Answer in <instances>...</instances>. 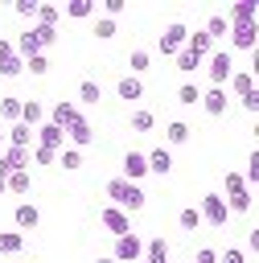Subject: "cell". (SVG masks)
I'll return each mask as SVG.
<instances>
[{
	"instance_id": "obj_35",
	"label": "cell",
	"mask_w": 259,
	"mask_h": 263,
	"mask_svg": "<svg viewBox=\"0 0 259 263\" xmlns=\"http://www.w3.org/2000/svg\"><path fill=\"white\" fill-rule=\"evenodd\" d=\"M127 66H132V70H136V78H140V70H148V66H152V53H148V49H132V53H127Z\"/></svg>"
},
{
	"instance_id": "obj_16",
	"label": "cell",
	"mask_w": 259,
	"mask_h": 263,
	"mask_svg": "<svg viewBox=\"0 0 259 263\" xmlns=\"http://www.w3.org/2000/svg\"><path fill=\"white\" fill-rule=\"evenodd\" d=\"M115 95H119L123 103H140V99H144V82H140L136 74H123V78L115 82Z\"/></svg>"
},
{
	"instance_id": "obj_22",
	"label": "cell",
	"mask_w": 259,
	"mask_h": 263,
	"mask_svg": "<svg viewBox=\"0 0 259 263\" xmlns=\"http://www.w3.org/2000/svg\"><path fill=\"white\" fill-rule=\"evenodd\" d=\"M12 222H16V230H33V226L41 222V210H37L33 201H21L16 214H12Z\"/></svg>"
},
{
	"instance_id": "obj_18",
	"label": "cell",
	"mask_w": 259,
	"mask_h": 263,
	"mask_svg": "<svg viewBox=\"0 0 259 263\" xmlns=\"http://www.w3.org/2000/svg\"><path fill=\"white\" fill-rule=\"evenodd\" d=\"M144 160H148V173H160V177H169L173 173V152L160 144V148H152V152H144Z\"/></svg>"
},
{
	"instance_id": "obj_41",
	"label": "cell",
	"mask_w": 259,
	"mask_h": 263,
	"mask_svg": "<svg viewBox=\"0 0 259 263\" xmlns=\"http://www.w3.org/2000/svg\"><path fill=\"white\" fill-rule=\"evenodd\" d=\"M25 70H29V74H45V70H49L45 53H37V58H25Z\"/></svg>"
},
{
	"instance_id": "obj_31",
	"label": "cell",
	"mask_w": 259,
	"mask_h": 263,
	"mask_svg": "<svg viewBox=\"0 0 259 263\" xmlns=\"http://www.w3.org/2000/svg\"><path fill=\"white\" fill-rule=\"evenodd\" d=\"M78 99H82V103H103V86H99L95 78H82V86H78Z\"/></svg>"
},
{
	"instance_id": "obj_42",
	"label": "cell",
	"mask_w": 259,
	"mask_h": 263,
	"mask_svg": "<svg viewBox=\"0 0 259 263\" xmlns=\"http://www.w3.org/2000/svg\"><path fill=\"white\" fill-rule=\"evenodd\" d=\"M123 8H127V0H103V12H107L111 21H115V16L123 12Z\"/></svg>"
},
{
	"instance_id": "obj_32",
	"label": "cell",
	"mask_w": 259,
	"mask_h": 263,
	"mask_svg": "<svg viewBox=\"0 0 259 263\" xmlns=\"http://www.w3.org/2000/svg\"><path fill=\"white\" fill-rule=\"evenodd\" d=\"M21 247H25V234H16V230L0 234V255H21Z\"/></svg>"
},
{
	"instance_id": "obj_14",
	"label": "cell",
	"mask_w": 259,
	"mask_h": 263,
	"mask_svg": "<svg viewBox=\"0 0 259 263\" xmlns=\"http://www.w3.org/2000/svg\"><path fill=\"white\" fill-rule=\"evenodd\" d=\"M0 168H4V173L33 168V156H29V148H4V152H0Z\"/></svg>"
},
{
	"instance_id": "obj_37",
	"label": "cell",
	"mask_w": 259,
	"mask_h": 263,
	"mask_svg": "<svg viewBox=\"0 0 259 263\" xmlns=\"http://www.w3.org/2000/svg\"><path fill=\"white\" fill-rule=\"evenodd\" d=\"M173 58H177V70H185V74H189V70H197V66H201V58H197V53H189V49H177V53H173Z\"/></svg>"
},
{
	"instance_id": "obj_11",
	"label": "cell",
	"mask_w": 259,
	"mask_h": 263,
	"mask_svg": "<svg viewBox=\"0 0 259 263\" xmlns=\"http://www.w3.org/2000/svg\"><path fill=\"white\" fill-rule=\"evenodd\" d=\"M103 230H111V238L132 234V218H127L119 205H103Z\"/></svg>"
},
{
	"instance_id": "obj_19",
	"label": "cell",
	"mask_w": 259,
	"mask_h": 263,
	"mask_svg": "<svg viewBox=\"0 0 259 263\" xmlns=\"http://www.w3.org/2000/svg\"><path fill=\"white\" fill-rule=\"evenodd\" d=\"M21 70H25V62L16 58L12 41H4V37H0V74H4V78H12V74H21Z\"/></svg>"
},
{
	"instance_id": "obj_3",
	"label": "cell",
	"mask_w": 259,
	"mask_h": 263,
	"mask_svg": "<svg viewBox=\"0 0 259 263\" xmlns=\"http://www.w3.org/2000/svg\"><path fill=\"white\" fill-rule=\"evenodd\" d=\"M103 189H107V197H111L123 214H127V210H144V201H148V197H144V189H140V185H132V181H123V177H111Z\"/></svg>"
},
{
	"instance_id": "obj_1",
	"label": "cell",
	"mask_w": 259,
	"mask_h": 263,
	"mask_svg": "<svg viewBox=\"0 0 259 263\" xmlns=\"http://www.w3.org/2000/svg\"><path fill=\"white\" fill-rule=\"evenodd\" d=\"M222 201H226L230 214H251L255 193H251V185L243 181V173H226V177H222Z\"/></svg>"
},
{
	"instance_id": "obj_12",
	"label": "cell",
	"mask_w": 259,
	"mask_h": 263,
	"mask_svg": "<svg viewBox=\"0 0 259 263\" xmlns=\"http://www.w3.org/2000/svg\"><path fill=\"white\" fill-rule=\"evenodd\" d=\"M226 16V25H251L255 16H259V4L255 0H238V4H230V12H222Z\"/></svg>"
},
{
	"instance_id": "obj_43",
	"label": "cell",
	"mask_w": 259,
	"mask_h": 263,
	"mask_svg": "<svg viewBox=\"0 0 259 263\" xmlns=\"http://www.w3.org/2000/svg\"><path fill=\"white\" fill-rule=\"evenodd\" d=\"M16 12L33 21V16H37V0H16Z\"/></svg>"
},
{
	"instance_id": "obj_9",
	"label": "cell",
	"mask_w": 259,
	"mask_h": 263,
	"mask_svg": "<svg viewBox=\"0 0 259 263\" xmlns=\"http://www.w3.org/2000/svg\"><path fill=\"white\" fill-rule=\"evenodd\" d=\"M33 136H37V148H49V152H62V148H66V132L53 127L49 119H45L41 127H33Z\"/></svg>"
},
{
	"instance_id": "obj_30",
	"label": "cell",
	"mask_w": 259,
	"mask_h": 263,
	"mask_svg": "<svg viewBox=\"0 0 259 263\" xmlns=\"http://www.w3.org/2000/svg\"><path fill=\"white\" fill-rule=\"evenodd\" d=\"M177 226H181V230H189V234H193V230H201V214H197V205H185V210L177 214Z\"/></svg>"
},
{
	"instance_id": "obj_27",
	"label": "cell",
	"mask_w": 259,
	"mask_h": 263,
	"mask_svg": "<svg viewBox=\"0 0 259 263\" xmlns=\"http://www.w3.org/2000/svg\"><path fill=\"white\" fill-rule=\"evenodd\" d=\"M62 12H66V16H74V21H86V16H95V0H70Z\"/></svg>"
},
{
	"instance_id": "obj_40",
	"label": "cell",
	"mask_w": 259,
	"mask_h": 263,
	"mask_svg": "<svg viewBox=\"0 0 259 263\" xmlns=\"http://www.w3.org/2000/svg\"><path fill=\"white\" fill-rule=\"evenodd\" d=\"M218 263H251V259H247V251H238V247H226V251H218Z\"/></svg>"
},
{
	"instance_id": "obj_34",
	"label": "cell",
	"mask_w": 259,
	"mask_h": 263,
	"mask_svg": "<svg viewBox=\"0 0 259 263\" xmlns=\"http://www.w3.org/2000/svg\"><path fill=\"white\" fill-rule=\"evenodd\" d=\"M164 136H169V144H185V140H189V123H181V119H173V123L164 127ZM169 144H164V148H169Z\"/></svg>"
},
{
	"instance_id": "obj_39",
	"label": "cell",
	"mask_w": 259,
	"mask_h": 263,
	"mask_svg": "<svg viewBox=\"0 0 259 263\" xmlns=\"http://www.w3.org/2000/svg\"><path fill=\"white\" fill-rule=\"evenodd\" d=\"M95 37H99V41L115 37V21H111V16H95Z\"/></svg>"
},
{
	"instance_id": "obj_24",
	"label": "cell",
	"mask_w": 259,
	"mask_h": 263,
	"mask_svg": "<svg viewBox=\"0 0 259 263\" xmlns=\"http://www.w3.org/2000/svg\"><path fill=\"white\" fill-rule=\"evenodd\" d=\"M144 263H169V238H152V242H144Z\"/></svg>"
},
{
	"instance_id": "obj_26",
	"label": "cell",
	"mask_w": 259,
	"mask_h": 263,
	"mask_svg": "<svg viewBox=\"0 0 259 263\" xmlns=\"http://www.w3.org/2000/svg\"><path fill=\"white\" fill-rule=\"evenodd\" d=\"M201 33H206V37L214 41V37H226V33H230V25H226V16H222V12H214V16H206Z\"/></svg>"
},
{
	"instance_id": "obj_23",
	"label": "cell",
	"mask_w": 259,
	"mask_h": 263,
	"mask_svg": "<svg viewBox=\"0 0 259 263\" xmlns=\"http://www.w3.org/2000/svg\"><path fill=\"white\" fill-rule=\"evenodd\" d=\"M185 49H189V53H197V58H210V53H214V41H210L201 29H193V33L185 37Z\"/></svg>"
},
{
	"instance_id": "obj_25",
	"label": "cell",
	"mask_w": 259,
	"mask_h": 263,
	"mask_svg": "<svg viewBox=\"0 0 259 263\" xmlns=\"http://www.w3.org/2000/svg\"><path fill=\"white\" fill-rule=\"evenodd\" d=\"M21 119V99L16 95H4L0 99V127H8V123H16Z\"/></svg>"
},
{
	"instance_id": "obj_45",
	"label": "cell",
	"mask_w": 259,
	"mask_h": 263,
	"mask_svg": "<svg viewBox=\"0 0 259 263\" xmlns=\"http://www.w3.org/2000/svg\"><path fill=\"white\" fill-rule=\"evenodd\" d=\"M4 185H8V173H4V168H0V193H4Z\"/></svg>"
},
{
	"instance_id": "obj_48",
	"label": "cell",
	"mask_w": 259,
	"mask_h": 263,
	"mask_svg": "<svg viewBox=\"0 0 259 263\" xmlns=\"http://www.w3.org/2000/svg\"><path fill=\"white\" fill-rule=\"evenodd\" d=\"M16 263H25V259H16Z\"/></svg>"
},
{
	"instance_id": "obj_13",
	"label": "cell",
	"mask_w": 259,
	"mask_h": 263,
	"mask_svg": "<svg viewBox=\"0 0 259 263\" xmlns=\"http://www.w3.org/2000/svg\"><path fill=\"white\" fill-rule=\"evenodd\" d=\"M230 45L234 49H255V41H259V29H255V21L251 25H230Z\"/></svg>"
},
{
	"instance_id": "obj_29",
	"label": "cell",
	"mask_w": 259,
	"mask_h": 263,
	"mask_svg": "<svg viewBox=\"0 0 259 263\" xmlns=\"http://www.w3.org/2000/svg\"><path fill=\"white\" fill-rule=\"evenodd\" d=\"M29 185H33V177H29V168H16V173H8V193H29Z\"/></svg>"
},
{
	"instance_id": "obj_28",
	"label": "cell",
	"mask_w": 259,
	"mask_h": 263,
	"mask_svg": "<svg viewBox=\"0 0 259 263\" xmlns=\"http://www.w3.org/2000/svg\"><path fill=\"white\" fill-rule=\"evenodd\" d=\"M58 16H62V8L58 4H37V25H45V29H58Z\"/></svg>"
},
{
	"instance_id": "obj_4",
	"label": "cell",
	"mask_w": 259,
	"mask_h": 263,
	"mask_svg": "<svg viewBox=\"0 0 259 263\" xmlns=\"http://www.w3.org/2000/svg\"><path fill=\"white\" fill-rule=\"evenodd\" d=\"M206 62H210V70H206L210 86H222V90H226V82H230V74H234V58H230V49H214Z\"/></svg>"
},
{
	"instance_id": "obj_6",
	"label": "cell",
	"mask_w": 259,
	"mask_h": 263,
	"mask_svg": "<svg viewBox=\"0 0 259 263\" xmlns=\"http://www.w3.org/2000/svg\"><path fill=\"white\" fill-rule=\"evenodd\" d=\"M111 259H115V263H140V259H144V238H140V234H119Z\"/></svg>"
},
{
	"instance_id": "obj_47",
	"label": "cell",
	"mask_w": 259,
	"mask_h": 263,
	"mask_svg": "<svg viewBox=\"0 0 259 263\" xmlns=\"http://www.w3.org/2000/svg\"><path fill=\"white\" fill-rule=\"evenodd\" d=\"M0 152H4V127H0Z\"/></svg>"
},
{
	"instance_id": "obj_46",
	"label": "cell",
	"mask_w": 259,
	"mask_h": 263,
	"mask_svg": "<svg viewBox=\"0 0 259 263\" xmlns=\"http://www.w3.org/2000/svg\"><path fill=\"white\" fill-rule=\"evenodd\" d=\"M95 263H115V259H111V255H103V259H95Z\"/></svg>"
},
{
	"instance_id": "obj_10",
	"label": "cell",
	"mask_w": 259,
	"mask_h": 263,
	"mask_svg": "<svg viewBox=\"0 0 259 263\" xmlns=\"http://www.w3.org/2000/svg\"><path fill=\"white\" fill-rule=\"evenodd\" d=\"M119 177H123V181H132V185H140V181L148 177V160H144V152H136V148H132V152L123 156V168H119Z\"/></svg>"
},
{
	"instance_id": "obj_44",
	"label": "cell",
	"mask_w": 259,
	"mask_h": 263,
	"mask_svg": "<svg viewBox=\"0 0 259 263\" xmlns=\"http://www.w3.org/2000/svg\"><path fill=\"white\" fill-rule=\"evenodd\" d=\"M193 263H218V251H214V247H201V251L193 255Z\"/></svg>"
},
{
	"instance_id": "obj_33",
	"label": "cell",
	"mask_w": 259,
	"mask_h": 263,
	"mask_svg": "<svg viewBox=\"0 0 259 263\" xmlns=\"http://www.w3.org/2000/svg\"><path fill=\"white\" fill-rule=\"evenodd\" d=\"M152 123H156V115H152L148 107H136V111H132V127H136V132H152Z\"/></svg>"
},
{
	"instance_id": "obj_17",
	"label": "cell",
	"mask_w": 259,
	"mask_h": 263,
	"mask_svg": "<svg viewBox=\"0 0 259 263\" xmlns=\"http://www.w3.org/2000/svg\"><path fill=\"white\" fill-rule=\"evenodd\" d=\"M66 140H70V148H78V152H82V148H86V144L95 140V132H90V123H86V119L78 115V119H74V123L66 127Z\"/></svg>"
},
{
	"instance_id": "obj_36",
	"label": "cell",
	"mask_w": 259,
	"mask_h": 263,
	"mask_svg": "<svg viewBox=\"0 0 259 263\" xmlns=\"http://www.w3.org/2000/svg\"><path fill=\"white\" fill-rule=\"evenodd\" d=\"M197 99H201V86H193V82H181V90H177V103H185V107H197Z\"/></svg>"
},
{
	"instance_id": "obj_8",
	"label": "cell",
	"mask_w": 259,
	"mask_h": 263,
	"mask_svg": "<svg viewBox=\"0 0 259 263\" xmlns=\"http://www.w3.org/2000/svg\"><path fill=\"white\" fill-rule=\"evenodd\" d=\"M197 107H206V115H226L230 95H226L222 86H206V90H201V99H197Z\"/></svg>"
},
{
	"instance_id": "obj_5",
	"label": "cell",
	"mask_w": 259,
	"mask_h": 263,
	"mask_svg": "<svg viewBox=\"0 0 259 263\" xmlns=\"http://www.w3.org/2000/svg\"><path fill=\"white\" fill-rule=\"evenodd\" d=\"M197 214H201V222H210V226H226V222H230V210H226L222 193H201Z\"/></svg>"
},
{
	"instance_id": "obj_15",
	"label": "cell",
	"mask_w": 259,
	"mask_h": 263,
	"mask_svg": "<svg viewBox=\"0 0 259 263\" xmlns=\"http://www.w3.org/2000/svg\"><path fill=\"white\" fill-rule=\"evenodd\" d=\"M226 86L238 95V103H243V99H251V95H259V90H255V74H251V70H234Z\"/></svg>"
},
{
	"instance_id": "obj_38",
	"label": "cell",
	"mask_w": 259,
	"mask_h": 263,
	"mask_svg": "<svg viewBox=\"0 0 259 263\" xmlns=\"http://www.w3.org/2000/svg\"><path fill=\"white\" fill-rule=\"evenodd\" d=\"M58 164H62V168H78V164H82V152H78V148H70V144H66V148H62V152H58Z\"/></svg>"
},
{
	"instance_id": "obj_2",
	"label": "cell",
	"mask_w": 259,
	"mask_h": 263,
	"mask_svg": "<svg viewBox=\"0 0 259 263\" xmlns=\"http://www.w3.org/2000/svg\"><path fill=\"white\" fill-rule=\"evenodd\" d=\"M53 41H58V37H53V29H45V25H33V29H25V33L12 41V49H16V58L25 62V58H37V53H45Z\"/></svg>"
},
{
	"instance_id": "obj_20",
	"label": "cell",
	"mask_w": 259,
	"mask_h": 263,
	"mask_svg": "<svg viewBox=\"0 0 259 263\" xmlns=\"http://www.w3.org/2000/svg\"><path fill=\"white\" fill-rule=\"evenodd\" d=\"M21 123L25 127H41L45 123V107L37 99H21Z\"/></svg>"
},
{
	"instance_id": "obj_7",
	"label": "cell",
	"mask_w": 259,
	"mask_h": 263,
	"mask_svg": "<svg viewBox=\"0 0 259 263\" xmlns=\"http://www.w3.org/2000/svg\"><path fill=\"white\" fill-rule=\"evenodd\" d=\"M185 37H189V25H185V21H169V29L160 33V41H156V49L173 58L177 49H185Z\"/></svg>"
},
{
	"instance_id": "obj_21",
	"label": "cell",
	"mask_w": 259,
	"mask_h": 263,
	"mask_svg": "<svg viewBox=\"0 0 259 263\" xmlns=\"http://www.w3.org/2000/svg\"><path fill=\"white\" fill-rule=\"evenodd\" d=\"M78 115H82V111H78V107H74V103H53V111H49V123H53V127H62V132H66V127H70V123H74V119H78Z\"/></svg>"
}]
</instances>
